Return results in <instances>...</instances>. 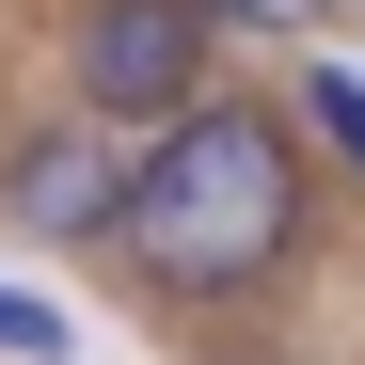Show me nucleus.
<instances>
[{
  "label": "nucleus",
  "instance_id": "nucleus-1",
  "mask_svg": "<svg viewBox=\"0 0 365 365\" xmlns=\"http://www.w3.org/2000/svg\"><path fill=\"white\" fill-rule=\"evenodd\" d=\"M286 238H302V143L270 128V111L207 96V111H175V128L128 159L111 255H128L159 302H238V286H270Z\"/></svg>",
  "mask_w": 365,
  "mask_h": 365
},
{
  "label": "nucleus",
  "instance_id": "nucleus-2",
  "mask_svg": "<svg viewBox=\"0 0 365 365\" xmlns=\"http://www.w3.org/2000/svg\"><path fill=\"white\" fill-rule=\"evenodd\" d=\"M207 32H222V0H80L64 80L111 128H175V111H207Z\"/></svg>",
  "mask_w": 365,
  "mask_h": 365
},
{
  "label": "nucleus",
  "instance_id": "nucleus-3",
  "mask_svg": "<svg viewBox=\"0 0 365 365\" xmlns=\"http://www.w3.org/2000/svg\"><path fill=\"white\" fill-rule=\"evenodd\" d=\"M0 222H16V238H111V222H128V143H111V111L32 128L16 159H0Z\"/></svg>",
  "mask_w": 365,
  "mask_h": 365
},
{
  "label": "nucleus",
  "instance_id": "nucleus-4",
  "mask_svg": "<svg viewBox=\"0 0 365 365\" xmlns=\"http://www.w3.org/2000/svg\"><path fill=\"white\" fill-rule=\"evenodd\" d=\"M302 111H318V143L365 175V80H349V64H302Z\"/></svg>",
  "mask_w": 365,
  "mask_h": 365
},
{
  "label": "nucleus",
  "instance_id": "nucleus-5",
  "mask_svg": "<svg viewBox=\"0 0 365 365\" xmlns=\"http://www.w3.org/2000/svg\"><path fill=\"white\" fill-rule=\"evenodd\" d=\"M64 349H80V334H64V318H48V302H32V286H0V365H64Z\"/></svg>",
  "mask_w": 365,
  "mask_h": 365
},
{
  "label": "nucleus",
  "instance_id": "nucleus-6",
  "mask_svg": "<svg viewBox=\"0 0 365 365\" xmlns=\"http://www.w3.org/2000/svg\"><path fill=\"white\" fill-rule=\"evenodd\" d=\"M222 16H255V32H302V16H318V0H222Z\"/></svg>",
  "mask_w": 365,
  "mask_h": 365
}]
</instances>
